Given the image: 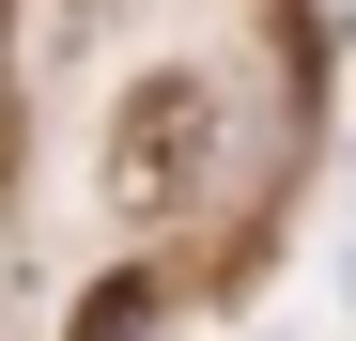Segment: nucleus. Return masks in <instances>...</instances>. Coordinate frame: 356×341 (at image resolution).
I'll return each mask as SVG.
<instances>
[{
  "mask_svg": "<svg viewBox=\"0 0 356 341\" xmlns=\"http://www.w3.org/2000/svg\"><path fill=\"white\" fill-rule=\"evenodd\" d=\"M217 140H232L217 78H140L124 109H108V202L124 217H186L217 187Z\"/></svg>",
  "mask_w": 356,
  "mask_h": 341,
  "instance_id": "f257e3e1",
  "label": "nucleus"
},
{
  "mask_svg": "<svg viewBox=\"0 0 356 341\" xmlns=\"http://www.w3.org/2000/svg\"><path fill=\"white\" fill-rule=\"evenodd\" d=\"M140 326H155V279H108V295L78 310V341H140Z\"/></svg>",
  "mask_w": 356,
  "mask_h": 341,
  "instance_id": "f03ea898",
  "label": "nucleus"
}]
</instances>
